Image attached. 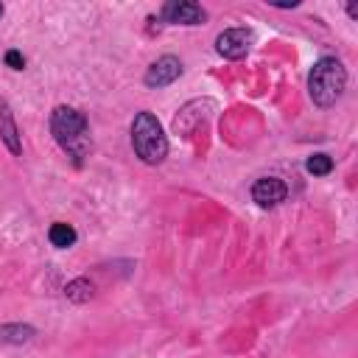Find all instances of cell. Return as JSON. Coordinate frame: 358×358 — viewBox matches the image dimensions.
<instances>
[{"label":"cell","instance_id":"1","mask_svg":"<svg viewBox=\"0 0 358 358\" xmlns=\"http://www.w3.org/2000/svg\"><path fill=\"white\" fill-rule=\"evenodd\" d=\"M50 134H53L56 145H59L76 165H81L84 157L92 151L90 123H87V117H84L78 109H73V106H64V103L53 106V112H50Z\"/></svg>","mask_w":358,"mask_h":358},{"label":"cell","instance_id":"2","mask_svg":"<svg viewBox=\"0 0 358 358\" xmlns=\"http://www.w3.org/2000/svg\"><path fill=\"white\" fill-rule=\"evenodd\" d=\"M347 90V70L336 56H322L313 62L308 73V95L313 106L330 109Z\"/></svg>","mask_w":358,"mask_h":358},{"label":"cell","instance_id":"3","mask_svg":"<svg viewBox=\"0 0 358 358\" xmlns=\"http://www.w3.org/2000/svg\"><path fill=\"white\" fill-rule=\"evenodd\" d=\"M131 148L145 165H159L168 157V137L154 112H137L131 120Z\"/></svg>","mask_w":358,"mask_h":358},{"label":"cell","instance_id":"4","mask_svg":"<svg viewBox=\"0 0 358 358\" xmlns=\"http://www.w3.org/2000/svg\"><path fill=\"white\" fill-rule=\"evenodd\" d=\"M252 42H255L252 28H227L215 36V53L229 62H238L252 50Z\"/></svg>","mask_w":358,"mask_h":358},{"label":"cell","instance_id":"5","mask_svg":"<svg viewBox=\"0 0 358 358\" xmlns=\"http://www.w3.org/2000/svg\"><path fill=\"white\" fill-rule=\"evenodd\" d=\"M159 20L168 25H201L207 20V11L193 0H168L159 8Z\"/></svg>","mask_w":358,"mask_h":358},{"label":"cell","instance_id":"6","mask_svg":"<svg viewBox=\"0 0 358 358\" xmlns=\"http://www.w3.org/2000/svg\"><path fill=\"white\" fill-rule=\"evenodd\" d=\"M179 76H182V62L168 53V56H159L157 62L148 64V70H145V76H143V84H145L148 90H162V87L173 84Z\"/></svg>","mask_w":358,"mask_h":358},{"label":"cell","instance_id":"7","mask_svg":"<svg viewBox=\"0 0 358 358\" xmlns=\"http://www.w3.org/2000/svg\"><path fill=\"white\" fill-rule=\"evenodd\" d=\"M288 199V185L280 176H260L252 185V201L257 207H277Z\"/></svg>","mask_w":358,"mask_h":358},{"label":"cell","instance_id":"8","mask_svg":"<svg viewBox=\"0 0 358 358\" xmlns=\"http://www.w3.org/2000/svg\"><path fill=\"white\" fill-rule=\"evenodd\" d=\"M0 143L14 154V157H20L22 154V134H20V129H17V120H14V115H11V106L0 98Z\"/></svg>","mask_w":358,"mask_h":358},{"label":"cell","instance_id":"9","mask_svg":"<svg viewBox=\"0 0 358 358\" xmlns=\"http://www.w3.org/2000/svg\"><path fill=\"white\" fill-rule=\"evenodd\" d=\"M36 336V330L31 324H22V322H8V324H0V344H28L31 338Z\"/></svg>","mask_w":358,"mask_h":358},{"label":"cell","instance_id":"10","mask_svg":"<svg viewBox=\"0 0 358 358\" xmlns=\"http://www.w3.org/2000/svg\"><path fill=\"white\" fill-rule=\"evenodd\" d=\"M64 296L73 302V305H87L92 296H95V285L87 280V277H76L64 285Z\"/></svg>","mask_w":358,"mask_h":358},{"label":"cell","instance_id":"11","mask_svg":"<svg viewBox=\"0 0 358 358\" xmlns=\"http://www.w3.org/2000/svg\"><path fill=\"white\" fill-rule=\"evenodd\" d=\"M48 241H50V246H56V249H70V246L78 241V232L73 229V224L56 221V224H50V229H48Z\"/></svg>","mask_w":358,"mask_h":358},{"label":"cell","instance_id":"12","mask_svg":"<svg viewBox=\"0 0 358 358\" xmlns=\"http://www.w3.org/2000/svg\"><path fill=\"white\" fill-rule=\"evenodd\" d=\"M305 171H308L310 176H327V173L333 171V159H330L327 154H310V157L305 159Z\"/></svg>","mask_w":358,"mask_h":358},{"label":"cell","instance_id":"13","mask_svg":"<svg viewBox=\"0 0 358 358\" xmlns=\"http://www.w3.org/2000/svg\"><path fill=\"white\" fill-rule=\"evenodd\" d=\"M3 62H6L11 70H22V67H25V56H22L20 50H6Z\"/></svg>","mask_w":358,"mask_h":358},{"label":"cell","instance_id":"14","mask_svg":"<svg viewBox=\"0 0 358 358\" xmlns=\"http://www.w3.org/2000/svg\"><path fill=\"white\" fill-rule=\"evenodd\" d=\"M347 14H350V20H358V6L350 3V6H347Z\"/></svg>","mask_w":358,"mask_h":358},{"label":"cell","instance_id":"15","mask_svg":"<svg viewBox=\"0 0 358 358\" xmlns=\"http://www.w3.org/2000/svg\"><path fill=\"white\" fill-rule=\"evenodd\" d=\"M277 8H296L299 6V0H291V3H274Z\"/></svg>","mask_w":358,"mask_h":358},{"label":"cell","instance_id":"16","mask_svg":"<svg viewBox=\"0 0 358 358\" xmlns=\"http://www.w3.org/2000/svg\"><path fill=\"white\" fill-rule=\"evenodd\" d=\"M3 14H6V8H3V3H0V17H3Z\"/></svg>","mask_w":358,"mask_h":358}]
</instances>
